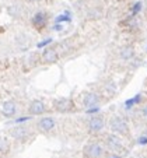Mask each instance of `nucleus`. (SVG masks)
I'll list each match as a JSON object with an SVG mask.
<instances>
[{
    "label": "nucleus",
    "mask_w": 147,
    "mask_h": 158,
    "mask_svg": "<svg viewBox=\"0 0 147 158\" xmlns=\"http://www.w3.org/2000/svg\"><path fill=\"white\" fill-rule=\"evenodd\" d=\"M109 126H111V129L114 131H116V133H123L125 134L126 131H128V125H126L125 120H123L122 118H119V116L112 118Z\"/></svg>",
    "instance_id": "nucleus-1"
},
{
    "label": "nucleus",
    "mask_w": 147,
    "mask_h": 158,
    "mask_svg": "<svg viewBox=\"0 0 147 158\" xmlns=\"http://www.w3.org/2000/svg\"><path fill=\"white\" fill-rule=\"evenodd\" d=\"M102 152H104L102 147L97 143L88 144V146L86 147V150H84V154H86V157H88V158H99L102 155Z\"/></svg>",
    "instance_id": "nucleus-2"
},
{
    "label": "nucleus",
    "mask_w": 147,
    "mask_h": 158,
    "mask_svg": "<svg viewBox=\"0 0 147 158\" xmlns=\"http://www.w3.org/2000/svg\"><path fill=\"white\" fill-rule=\"evenodd\" d=\"M32 25L35 28H38V30H42V28L46 25V14L45 13H36V14H34L32 17Z\"/></svg>",
    "instance_id": "nucleus-3"
},
{
    "label": "nucleus",
    "mask_w": 147,
    "mask_h": 158,
    "mask_svg": "<svg viewBox=\"0 0 147 158\" xmlns=\"http://www.w3.org/2000/svg\"><path fill=\"white\" fill-rule=\"evenodd\" d=\"M88 127H90V131L98 133V131H101L102 127H104V120H102L99 116H94L93 119L88 122Z\"/></svg>",
    "instance_id": "nucleus-4"
},
{
    "label": "nucleus",
    "mask_w": 147,
    "mask_h": 158,
    "mask_svg": "<svg viewBox=\"0 0 147 158\" xmlns=\"http://www.w3.org/2000/svg\"><path fill=\"white\" fill-rule=\"evenodd\" d=\"M38 127L41 129L42 131H49L55 127V120L52 118H42L38 122Z\"/></svg>",
    "instance_id": "nucleus-5"
},
{
    "label": "nucleus",
    "mask_w": 147,
    "mask_h": 158,
    "mask_svg": "<svg viewBox=\"0 0 147 158\" xmlns=\"http://www.w3.org/2000/svg\"><path fill=\"white\" fill-rule=\"evenodd\" d=\"M10 134H11L14 139H18V140H21V139H25V137H27L28 134H30V131H28L27 127H24V126H20V127L11 129Z\"/></svg>",
    "instance_id": "nucleus-6"
},
{
    "label": "nucleus",
    "mask_w": 147,
    "mask_h": 158,
    "mask_svg": "<svg viewBox=\"0 0 147 158\" xmlns=\"http://www.w3.org/2000/svg\"><path fill=\"white\" fill-rule=\"evenodd\" d=\"M45 112V105L42 104L41 101H34L30 105V114L31 115H41Z\"/></svg>",
    "instance_id": "nucleus-7"
},
{
    "label": "nucleus",
    "mask_w": 147,
    "mask_h": 158,
    "mask_svg": "<svg viewBox=\"0 0 147 158\" xmlns=\"http://www.w3.org/2000/svg\"><path fill=\"white\" fill-rule=\"evenodd\" d=\"M2 112L4 116H13L15 114V104L13 101H7L2 106Z\"/></svg>",
    "instance_id": "nucleus-8"
},
{
    "label": "nucleus",
    "mask_w": 147,
    "mask_h": 158,
    "mask_svg": "<svg viewBox=\"0 0 147 158\" xmlns=\"http://www.w3.org/2000/svg\"><path fill=\"white\" fill-rule=\"evenodd\" d=\"M99 98L97 94H87L84 97V106L87 108H95V105L98 104Z\"/></svg>",
    "instance_id": "nucleus-9"
},
{
    "label": "nucleus",
    "mask_w": 147,
    "mask_h": 158,
    "mask_svg": "<svg viewBox=\"0 0 147 158\" xmlns=\"http://www.w3.org/2000/svg\"><path fill=\"white\" fill-rule=\"evenodd\" d=\"M42 59H44V62L46 63H53L57 60V53L55 49H46L45 52H44V55H42Z\"/></svg>",
    "instance_id": "nucleus-10"
},
{
    "label": "nucleus",
    "mask_w": 147,
    "mask_h": 158,
    "mask_svg": "<svg viewBox=\"0 0 147 158\" xmlns=\"http://www.w3.org/2000/svg\"><path fill=\"white\" fill-rule=\"evenodd\" d=\"M107 144H108V147L111 150H114V151H118V150L120 148V141L119 139L116 137V136H108V139H107Z\"/></svg>",
    "instance_id": "nucleus-11"
},
{
    "label": "nucleus",
    "mask_w": 147,
    "mask_h": 158,
    "mask_svg": "<svg viewBox=\"0 0 147 158\" xmlns=\"http://www.w3.org/2000/svg\"><path fill=\"white\" fill-rule=\"evenodd\" d=\"M56 108L59 110H63V112H65V110H67L70 108V102L67 101V99H59V101L56 102Z\"/></svg>",
    "instance_id": "nucleus-12"
},
{
    "label": "nucleus",
    "mask_w": 147,
    "mask_h": 158,
    "mask_svg": "<svg viewBox=\"0 0 147 158\" xmlns=\"http://www.w3.org/2000/svg\"><path fill=\"white\" fill-rule=\"evenodd\" d=\"M120 57H122L123 60H129L133 57V49L132 48H125L122 49V52H120Z\"/></svg>",
    "instance_id": "nucleus-13"
},
{
    "label": "nucleus",
    "mask_w": 147,
    "mask_h": 158,
    "mask_svg": "<svg viewBox=\"0 0 147 158\" xmlns=\"http://www.w3.org/2000/svg\"><path fill=\"white\" fill-rule=\"evenodd\" d=\"M140 101V94L139 95H136L135 98H132V99H129V101H126V108H130V106H133L135 104H137V102Z\"/></svg>",
    "instance_id": "nucleus-14"
},
{
    "label": "nucleus",
    "mask_w": 147,
    "mask_h": 158,
    "mask_svg": "<svg viewBox=\"0 0 147 158\" xmlns=\"http://www.w3.org/2000/svg\"><path fill=\"white\" fill-rule=\"evenodd\" d=\"M141 7H143V3H141V2H137V3H135V6H133V9H132V14L133 15L139 14V13L141 11Z\"/></svg>",
    "instance_id": "nucleus-15"
},
{
    "label": "nucleus",
    "mask_w": 147,
    "mask_h": 158,
    "mask_svg": "<svg viewBox=\"0 0 147 158\" xmlns=\"http://www.w3.org/2000/svg\"><path fill=\"white\" fill-rule=\"evenodd\" d=\"M67 14H69V13H66V14L56 17V20H55V21H56V24H59V23H65V21H66V23H69V21H70V17H69Z\"/></svg>",
    "instance_id": "nucleus-16"
},
{
    "label": "nucleus",
    "mask_w": 147,
    "mask_h": 158,
    "mask_svg": "<svg viewBox=\"0 0 147 158\" xmlns=\"http://www.w3.org/2000/svg\"><path fill=\"white\" fill-rule=\"evenodd\" d=\"M9 146H7V141L4 139H0V151H7Z\"/></svg>",
    "instance_id": "nucleus-17"
},
{
    "label": "nucleus",
    "mask_w": 147,
    "mask_h": 158,
    "mask_svg": "<svg viewBox=\"0 0 147 158\" xmlns=\"http://www.w3.org/2000/svg\"><path fill=\"white\" fill-rule=\"evenodd\" d=\"M51 42H52V38H48V39H45V41L39 42V44L36 45V46H38V48H44V46H46V45H48V44H51Z\"/></svg>",
    "instance_id": "nucleus-18"
},
{
    "label": "nucleus",
    "mask_w": 147,
    "mask_h": 158,
    "mask_svg": "<svg viewBox=\"0 0 147 158\" xmlns=\"http://www.w3.org/2000/svg\"><path fill=\"white\" fill-rule=\"evenodd\" d=\"M137 143L140 144V146H146V144H147V137H146V136H143V137H139Z\"/></svg>",
    "instance_id": "nucleus-19"
},
{
    "label": "nucleus",
    "mask_w": 147,
    "mask_h": 158,
    "mask_svg": "<svg viewBox=\"0 0 147 158\" xmlns=\"http://www.w3.org/2000/svg\"><path fill=\"white\" fill-rule=\"evenodd\" d=\"M30 119H31V116H24V118H20V119H17L15 122L20 123V122H25V120H30Z\"/></svg>",
    "instance_id": "nucleus-20"
},
{
    "label": "nucleus",
    "mask_w": 147,
    "mask_h": 158,
    "mask_svg": "<svg viewBox=\"0 0 147 158\" xmlns=\"http://www.w3.org/2000/svg\"><path fill=\"white\" fill-rule=\"evenodd\" d=\"M60 30H63V27L60 24H56L55 25V31H60Z\"/></svg>",
    "instance_id": "nucleus-21"
},
{
    "label": "nucleus",
    "mask_w": 147,
    "mask_h": 158,
    "mask_svg": "<svg viewBox=\"0 0 147 158\" xmlns=\"http://www.w3.org/2000/svg\"><path fill=\"white\" fill-rule=\"evenodd\" d=\"M94 112H98V108H91V109L88 110V114H94Z\"/></svg>",
    "instance_id": "nucleus-22"
},
{
    "label": "nucleus",
    "mask_w": 147,
    "mask_h": 158,
    "mask_svg": "<svg viewBox=\"0 0 147 158\" xmlns=\"http://www.w3.org/2000/svg\"><path fill=\"white\" fill-rule=\"evenodd\" d=\"M143 116H146V118H147V105L143 108Z\"/></svg>",
    "instance_id": "nucleus-23"
},
{
    "label": "nucleus",
    "mask_w": 147,
    "mask_h": 158,
    "mask_svg": "<svg viewBox=\"0 0 147 158\" xmlns=\"http://www.w3.org/2000/svg\"><path fill=\"white\" fill-rule=\"evenodd\" d=\"M28 2H31V3H35V2H39V0H28Z\"/></svg>",
    "instance_id": "nucleus-24"
},
{
    "label": "nucleus",
    "mask_w": 147,
    "mask_h": 158,
    "mask_svg": "<svg viewBox=\"0 0 147 158\" xmlns=\"http://www.w3.org/2000/svg\"><path fill=\"white\" fill-rule=\"evenodd\" d=\"M111 158H120V157H111Z\"/></svg>",
    "instance_id": "nucleus-25"
},
{
    "label": "nucleus",
    "mask_w": 147,
    "mask_h": 158,
    "mask_svg": "<svg viewBox=\"0 0 147 158\" xmlns=\"http://www.w3.org/2000/svg\"><path fill=\"white\" fill-rule=\"evenodd\" d=\"M146 9H147V6H146Z\"/></svg>",
    "instance_id": "nucleus-26"
}]
</instances>
